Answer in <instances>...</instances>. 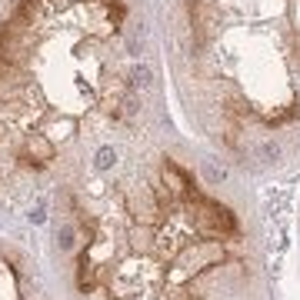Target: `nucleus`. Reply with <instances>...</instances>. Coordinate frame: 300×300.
<instances>
[{"label": "nucleus", "instance_id": "obj_3", "mask_svg": "<svg viewBox=\"0 0 300 300\" xmlns=\"http://www.w3.org/2000/svg\"><path fill=\"white\" fill-rule=\"evenodd\" d=\"M180 90L240 160L277 167L300 130V0H164Z\"/></svg>", "mask_w": 300, "mask_h": 300}, {"label": "nucleus", "instance_id": "obj_1", "mask_svg": "<svg viewBox=\"0 0 300 300\" xmlns=\"http://www.w3.org/2000/svg\"><path fill=\"white\" fill-rule=\"evenodd\" d=\"M137 0H0V204L110 167L154 87Z\"/></svg>", "mask_w": 300, "mask_h": 300}, {"label": "nucleus", "instance_id": "obj_2", "mask_svg": "<svg viewBox=\"0 0 300 300\" xmlns=\"http://www.w3.org/2000/svg\"><path fill=\"white\" fill-rule=\"evenodd\" d=\"M227 170L174 154L87 170L50 197L47 260L63 300H237L250 284Z\"/></svg>", "mask_w": 300, "mask_h": 300}, {"label": "nucleus", "instance_id": "obj_4", "mask_svg": "<svg viewBox=\"0 0 300 300\" xmlns=\"http://www.w3.org/2000/svg\"><path fill=\"white\" fill-rule=\"evenodd\" d=\"M0 300H54V287L37 257L7 237H0Z\"/></svg>", "mask_w": 300, "mask_h": 300}]
</instances>
